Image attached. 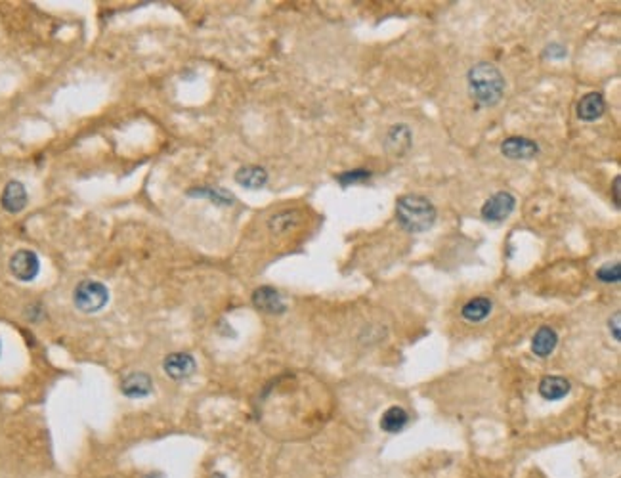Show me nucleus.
Instances as JSON below:
<instances>
[{"label":"nucleus","mask_w":621,"mask_h":478,"mask_svg":"<svg viewBox=\"0 0 621 478\" xmlns=\"http://www.w3.org/2000/svg\"><path fill=\"white\" fill-rule=\"evenodd\" d=\"M537 391L541 394V398L548 400V402H556V400H562L570 394L572 385H570V381L561 377V375H547V377H543L539 381Z\"/></svg>","instance_id":"12"},{"label":"nucleus","mask_w":621,"mask_h":478,"mask_svg":"<svg viewBox=\"0 0 621 478\" xmlns=\"http://www.w3.org/2000/svg\"><path fill=\"white\" fill-rule=\"evenodd\" d=\"M235 182L239 186L247 188V190H260V188L268 184V172H266V169L258 165L241 166L235 172Z\"/></svg>","instance_id":"15"},{"label":"nucleus","mask_w":621,"mask_h":478,"mask_svg":"<svg viewBox=\"0 0 621 478\" xmlns=\"http://www.w3.org/2000/svg\"><path fill=\"white\" fill-rule=\"evenodd\" d=\"M558 344V335L551 325H543L536 331L534 339H531V352L539 358H547L554 352Z\"/></svg>","instance_id":"14"},{"label":"nucleus","mask_w":621,"mask_h":478,"mask_svg":"<svg viewBox=\"0 0 621 478\" xmlns=\"http://www.w3.org/2000/svg\"><path fill=\"white\" fill-rule=\"evenodd\" d=\"M501 154L512 161L534 159L539 154V146H537V142L524 138V136H511V138L501 142Z\"/></svg>","instance_id":"7"},{"label":"nucleus","mask_w":621,"mask_h":478,"mask_svg":"<svg viewBox=\"0 0 621 478\" xmlns=\"http://www.w3.org/2000/svg\"><path fill=\"white\" fill-rule=\"evenodd\" d=\"M253 304H255L256 310H260L264 314H283L287 310V304L280 291L270 287V285H262V287L255 289V293H253Z\"/></svg>","instance_id":"10"},{"label":"nucleus","mask_w":621,"mask_h":478,"mask_svg":"<svg viewBox=\"0 0 621 478\" xmlns=\"http://www.w3.org/2000/svg\"><path fill=\"white\" fill-rule=\"evenodd\" d=\"M604 111H606V102H604L603 94L589 92L579 100L578 117L585 123H593V121L600 119L604 115Z\"/></svg>","instance_id":"13"},{"label":"nucleus","mask_w":621,"mask_h":478,"mask_svg":"<svg viewBox=\"0 0 621 478\" xmlns=\"http://www.w3.org/2000/svg\"><path fill=\"white\" fill-rule=\"evenodd\" d=\"M0 354H2V341H0Z\"/></svg>","instance_id":"26"},{"label":"nucleus","mask_w":621,"mask_h":478,"mask_svg":"<svg viewBox=\"0 0 621 478\" xmlns=\"http://www.w3.org/2000/svg\"><path fill=\"white\" fill-rule=\"evenodd\" d=\"M436 207L432 201L419 193H408L402 196L396 203V218L400 226L409 233L427 232L436 222Z\"/></svg>","instance_id":"2"},{"label":"nucleus","mask_w":621,"mask_h":478,"mask_svg":"<svg viewBox=\"0 0 621 478\" xmlns=\"http://www.w3.org/2000/svg\"><path fill=\"white\" fill-rule=\"evenodd\" d=\"M27 203H29V193L25 190V186L19 180H10L4 186V190H2V196H0L2 208L10 215H18L27 207Z\"/></svg>","instance_id":"9"},{"label":"nucleus","mask_w":621,"mask_h":478,"mask_svg":"<svg viewBox=\"0 0 621 478\" xmlns=\"http://www.w3.org/2000/svg\"><path fill=\"white\" fill-rule=\"evenodd\" d=\"M413 146V134H411V129L408 124H394L392 129L386 132V138H384V149L388 152L392 157H403V155L409 154V149Z\"/></svg>","instance_id":"6"},{"label":"nucleus","mask_w":621,"mask_h":478,"mask_svg":"<svg viewBox=\"0 0 621 478\" xmlns=\"http://www.w3.org/2000/svg\"><path fill=\"white\" fill-rule=\"evenodd\" d=\"M514 207H516V197L512 196L511 191H497L484 203L480 215L486 222H503L512 215Z\"/></svg>","instance_id":"4"},{"label":"nucleus","mask_w":621,"mask_h":478,"mask_svg":"<svg viewBox=\"0 0 621 478\" xmlns=\"http://www.w3.org/2000/svg\"><path fill=\"white\" fill-rule=\"evenodd\" d=\"M146 478H155V477H152V474H149V477H146Z\"/></svg>","instance_id":"27"},{"label":"nucleus","mask_w":621,"mask_h":478,"mask_svg":"<svg viewBox=\"0 0 621 478\" xmlns=\"http://www.w3.org/2000/svg\"><path fill=\"white\" fill-rule=\"evenodd\" d=\"M121 393L130 400L147 398L153 393V379L147 373L134 371L121 381Z\"/></svg>","instance_id":"11"},{"label":"nucleus","mask_w":621,"mask_h":478,"mask_svg":"<svg viewBox=\"0 0 621 478\" xmlns=\"http://www.w3.org/2000/svg\"><path fill=\"white\" fill-rule=\"evenodd\" d=\"M110 302V289L96 280L80 282L73 291V304L83 314H96L104 310Z\"/></svg>","instance_id":"3"},{"label":"nucleus","mask_w":621,"mask_h":478,"mask_svg":"<svg viewBox=\"0 0 621 478\" xmlns=\"http://www.w3.org/2000/svg\"><path fill=\"white\" fill-rule=\"evenodd\" d=\"M597 280L603 283H620L621 266L620 262H606L597 270Z\"/></svg>","instance_id":"21"},{"label":"nucleus","mask_w":621,"mask_h":478,"mask_svg":"<svg viewBox=\"0 0 621 478\" xmlns=\"http://www.w3.org/2000/svg\"><path fill=\"white\" fill-rule=\"evenodd\" d=\"M620 319H621V314L615 312L612 318H610L608 325H610V333H612V337H614V341H620Z\"/></svg>","instance_id":"23"},{"label":"nucleus","mask_w":621,"mask_h":478,"mask_svg":"<svg viewBox=\"0 0 621 478\" xmlns=\"http://www.w3.org/2000/svg\"><path fill=\"white\" fill-rule=\"evenodd\" d=\"M163 369L172 381H184L195 373L197 363H195L193 356L188 352H172L165 358Z\"/></svg>","instance_id":"8"},{"label":"nucleus","mask_w":621,"mask_h":478,"mask_svg":"<svg viewBox=\"0 0 621 478\" xmlns=\"http://www.w3.org/2000/svg\"><path fill=\"white\" fill-rule=\"evenodd\" d=\"M211 478H228L224 474V472H213V474H211Z\"/></svg>","instance_id":"25"},{"label":"nucleus","mask_w":621,"mask_h":478,"mask_svg":"<svg viewBox=\"0 0 621 478\" xmlns=\"http://www.w3.org/2000/svg\"><path fill=\"white\" fill-rule=\"evenodd\" d=\"M543 55L545 58H548V60H564L568 55L566 48L562 46V44H548L547 48H545V52H543Z\"/></svg>","instance_id":"22"},{"label":"nucleus","mask_w":621,"mask_h":478,"mask_svg":"<svg viewBox=\"0 0 621 478\" xmlns=\"http://www.w3.org/2000/svg\"><path fill=\"white\" fill-rule=\"evenodd\" d=\"M302 222V211L299 208H285L275 213L268 221V228L272 233H287L294 230Z\"/></svg>","instance_id":"16"},{"label":"nucleus","mask_w":621,"mask_h":478,"mask_svg":"<svg viewBox=\"0 0 621 478\" xmlns=\"http://www.w3.org/2000/svg\"><path fill=\"white\" fill-rule=\"evenodd\" d=\"M188 196L208 199L214 205H225V207H230V205L235 203V197H233L232 191L224 190V188H214V186H199V188H193V190L188 191Z\"/></svg>","instance_id":"19"},{"label":"nucleus","mask_w":621,"mask_h":478,"mask_svg":"<svg viewBox=\"0 0 621 478\" xmlns=\"http://www.w3.org/2000/svg\"><path fill=\"white\" fill-rule=\"evenodd\" d=\"M467 86L470 98L482 107H494L505 94V77L494 63L480 62L472 65L467 73Z\"/></svg>","instance_id":"1"},{"label":"nucleus","mask_w":621,"mask_h":478,"mask_svg":"<svg viewBox=\"0 0 621 478\" xmlns=\"http://www.w3.org/2000/svg\"><path fill=\"white\" fill-rule=\"evenodd\" d=\"M409 423V413L400 405H392L388 410L384 411L383 417H381V429L388 435H398L402 432Z\"/></svg>","instance_id":"17"},{"label":"nucleus","mask_w":621,"mask_h":478,"mask_svg":"<svg viewBox=\"0 0 621 478\" xmlns=\"http://www.w3.org/2000/svg\"><path fill=\"white\" fill-rule=\"evenodd\" d=\"M492 308H494V302L489 301L487 297H476V299H470L465 304L463 310H461V316L470 324H480L492 314Z\"/></svg>","instance_id":"18"},{"label":"nucleus","mask_w":621,"mask_h":478,"mask_svg":"<svg viewBox=\"0 0 621 478\" xmlns=\"http://www.w3.org/2000/svg\"><path fill=\"white\" fill-rule=\"evenodd\" d=\"M10 272L19 282L29 283L38 276L41 272V260L37 253L29 249H19L10 257Z\"/></svg>","instance_id":"5"},{"label":"nucleus","mask_w":621,"mask_h":478,"mask_svg":"<svg viewBox=\"0 0 621 478\" xmlns=\"http://www.w3.org/2000/svg\"><path fill=\"white\" fill-rule=\"evenodd\" d=\"M620 182H621V178L615 176L614 178V188H612V190H614V203L617 208H620Z\"/></svg>","instance_id":"24"},{"label":"nucleus","mask_w":621,"mask_h":478,"mask_svg":"<svg viewBox=\"0 0 621 478\" xmlns=\"http://www.w3.org/2000/svg\"><path fill=\"white\" fill-rule=\"evenodd\" d=\"M369 178H371V171H367V169H354V171L341 172V174L336 176V182H339L342 188H348V186L361 184V182H366V180H369Z\"/></svg>","instance_id":"20"}]
</instances>
